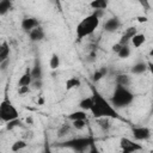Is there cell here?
<instances>
[{
  "label": "cell",
  "instance_id": "obj_9",
  "mask_svg": "<svg viewBox=\"0 0 153 153\" xmlns=\"http://www.w3.org/2000/svg\"><path fill=\"white\" fill-rule=\"evenodd\" d=\"M39 26V22L38 19L33 18V17H29V18H24L22 20V29L25 31V32H30L32 29Z\"/></svg>",
  "mask_w": 153,
  "mask_h": 153
},
{
  "label": "cell",
  "instance_id": "obj_6",
  "mask_svg": "<svg viewBox=\"0 0 153 153\" xmlns=\"http://www.w3.org/2000/svg\"><path fill=\"white\" fill-rule=\"evenodd\" d=\"M131 134L136 141H145L151 137V130L147 127H134Z\"/></svg>",
  "mask_w": 153,
  "mask_h": 153
},
{
  "label": "cell",
  "instance_id": "obj_3",
  "mask_svg": "<svg viewBox=\"0 0 153 153\" xmlns=\"http://www.w3.org/2000/svg\"><path fill=\"white\" fill-rule=\"evenodd\" d=\"M133 100H134V93L127 86L116 85L114 93L111 96V99H110V102L116 109L128 106L133 103Z\"/></svg>",
  "mask_w": 153,
  "mask_h": 153
},
{
  "label": "cell",
  "instance_id": "obj_11",
  "mask_svg": "<svg viewBox=\"0 0 153 153\" xmlns=\"http://www.w3.org/2000/svg\"><path fill=\"white\" fill-rule=\"evenodd\" d=\"M44 36H45V32H44V30H43V27L41 25L37 26V27H35V29H32L29 32V37H30V39L32 42H39V41H42L44 38Z\"/></svg>",
  "mask_w": 153,
  "mask_h": 153
},
{
  "label": "cell",
  "instance_id": "obj_4",
  "mask_svg": "<svg viewBox=\"0 0 153 153\" xmlns=\"http://www.w3.org/2000/svg\"><path fill=\"white\" fill-rule=\"evenodd\" d=\"M19 117V112L17 108L12 104V102L8 98H5L0 103V118L4 123H7L10 121L17 120Z\"/></svg>",
  "mask_w": 153,
  "mask_h": 153
},
{
  "label": "cell",
  "instance_id": "obj_21",
  "mask_svg": "<svg viewBox=\"0 0 153 153\" xmlns=\"http://www.w3.org/2000/svg\"><path fill=\"white\" fill-rule=\"evenodd\" d=\"M26 146H27V143H26L24 140H17V141H14V142L12 143L11 151H12V152H19V151L24 149Z\"/></svg>",
  "mask_w": 153,
  "mask_h": 153
},
{
  "label": "cell",
  "instance_id": "obj_17",
  "mask_svg": "<svg viewBox=\"0 0 153 153\" xmlns=\"http://www.w3.org/2000/svg\"><path fill=\"white\" fill-rule=\"evenodd\" d=\"M130 42H131V44L134 45V48H140V47L146 42V35L137 32V33L131 38Z\"/></svg>",
  "mask_w": 153,
  "mask_h": 153
},
{
  "label": "cell",
  "instance_id": "obj_7",
  "mask_svg": "<svg viewBox=\"0 0 153 153\" xmlns=\"http://www.w3.org/2000/svg\"><path fill=\"white\" fill-rule=\"evenodd\" d=\"M66 143H67V146H71L75 151H84L87 148V146L91 143V141L86 137H78V139H74V140L68 141Z\"/></svg>",
  "mask_w": 153,
  "mask_h": 153
},
{
  "label": "cell",
  "instance_id": "obj_14",
  "mask_svg": "<svg viewBox=\"0 0 153 153\" xmlns=\"http://www.w3.org/2000/svg\"><path fill=\"white\" fill-rule=\"evenodd\" d=\"M10 59V44L4 41L0 45V62Z\"/></svg>",
  "mask_w": 153,
  "mask_h": 153
},
{
  "label": "cell",
  "instance_id": "obj_26",
  "mask_svg": "<svg viewBox=\"0 0 153 153\" xmlns=\"http://www.w3.org/2000/svg\"><path fill=\"white\" fill-rule=\"evenodd\" d=\"M97 122H98V126L103 129V130H108L111 124H110V121H109V117H100V118H97Z\"/></svg>",
  "mask_w": 153,
  "mask_h": 153
},
{
  "label": "cell",
  "instance_id": "obj_1",
  "mask_svg": "<svg viewBox=\"0 0 153 153\" xmlns=\"http://www.w3.org/2000/svg\"><path fill=\"white\" fill-rule=\"evenodd\" d=\"M92 108H91V114L94 118H100V117H109V118H120V114L117 109L112 105L110 100L103 97L96 88H92Z\"/></svg>",
  "mask_w": 153,
  "mask_h": 153
},
{
  "label": "cell",
  "instance_id": "obj_22",
  "mask_svg": "<svg viewBox=\"0 0 153 153\" xmlns=\"http://www.w3.org/2000/svg\"><path fill=\"white\" fill-rule=\"evenodd\" d=\"M49 67L53 69V71H55V69H57L59 67H60V56L57 55V54H53L51 55V57H50V60H49Z\"/></svg>",
  "mask_w": 153,
  "mask_h": 153
},
{
  "label": "cell",
  "instance_id": "obj_37",
  "mask_svg": "<svg viewBox=\"0 0 153 153\" xmlns=\"http://www.w3.org/2000/svg\"><path fill=\"white\" fill-rule=\"evenodd\" d=\"M149 56L151 57H153V47L151 48V50H149Z\"/></svg>",
  "mask_w": 153,
  "mask_h": 153
},
{
  "label": "cell",
  "instance_id": "obj_23",
  "mask_svg": "<svg viewBox=\"0 0 153 153\" xmlns=\"http://www.w3.org/2000/svg\"><path fill=\"white\" fill-rule=\"evenodd\" d=\"M12 8V0H1L0 1V13L4 16Z\"/></svg>",
  "mask_w": 153,
  "mask_h": 153
},
{
  "label": "cell",
  "instance_id": "obj_19",
  "mask_svg": "<svg viewBox=\"0 0 153 153\" xmlns=\"http://www.w3.org/2000/svg\"><path fill=\"white\" fill-rule=\"evenodd\" d=\"M131 82V79L128 74H120L116 76V85H122V86H129Z\"/></svg>",
  "mask_w": 153,
  "mask_h": 153
},
{
  "label": "cell",
  "instance_id": "obj_24",
  "mask_svg": "<svg viewBox=\"0 0 153 153\" xmlns=\"http://www.w3.org/2000/svg\"><path fill=\"white\" fill-rule=\"evenodd\" d=\"M31 74L33 76V79H42V67H41L39 62H36V65L31 68Z\"/></svg>",
  "mask_w": 153,
  "mask_h": 153
},
{
  "label": "cell",
  "instance_id": "obj_35",
  "mask_svg": "<svg viewBox=\"0 0 153 153\" xmlns=\"http://www.w3.org/2000/svg\"><path fill=\"white\" fill-rule=\"evenodd\" d=\"M68 130H69V128H68L67 126H63V127L61 128V130L59 131V133H60L59 135H60V136H63L65 134H67V131H68Z\"/></svg>",
  "mask_w": 153,
  "mask_h": 153
},
{
  "label": "cell",
  "instance_id": "obj_31",
  "mask_svg": "<svg viewBox=\"0 0 153 153\" xmlns=\"http://www.w3.org/2000/svg\"><path fill=\"white\" fill-rule=\"evenodd\" d=\"M122 47H123V44H121L120 42H117L116 44H114V45H112V51L117 54V53L121 50V48H122Z\"/></svg>",
  "mask_w": 153,
  "mask_h": 153
},
{
  "label": "cell",
  "instance_id": "obj_10",
  "mask_svg": "<svg viewBox=\"0 0 153 153\" xmlns=\"http://www.w3.org/2000/svg\"><path fill=\"white\" fill-rule=\"evenodd\" d=\"M121 26V22L117 17H112L110 19H108L104 25H103V29L106 31V32H115L116 30H118Z\"/></svg>",
  "mask_w": 153,
  "mask_h": 153
},
{
  "label": "cell",
  "instance_id": "obj_12",
  "mask_svg": "<svg viewBox=\"0 0 153 153\" xmlns=\"http://www.w3.org/2000/svg\"><path fill=\"white\" fill-rule=\"evenodd\" d=\"M32 81H33V76L31 74V68H27L26 72L19 78L18 86H31Z\"/></svg>",
  "mask_w": 153,
  "mask_h": 153
},
{
  "label": "cell",
  "instance_id": "obj_25",
  "mask_svg": "<svg viewBox=\"0 0 153 153\" xmlns=\"http://www.w3.org/2000/svg\"><path fill=\"white\" fill-rule=\"evenodd\" d=\"M130 48H129V45L128 44H124L122 48H121V50L117 53V56L120 57V59H127V57H129V55H130Z\"/></svg>",
  "mask_w": 153,
  "mask_h": 153
},
{
  "label": "cell",
  "instance_id": "obj_16",
  "mask_svg": "<svg viewBox=\"0 0 153 153\" xmlns=\"http://www.w3.org/2000/svg\"><path fill=\"white\" fill-rule=\"evenodd\" d=\"M67 118L69 121H75V120H86L87 118V115H86V111L85 110H76V111H73L71 112L69 115H67Z\"/></svg>",
  "mask_w": 153,
  "mask_h": 153
},
{
  "label": "cell",
  "instance_id": "obj_13",
  "mask_svg": "<svg viewBox=\"0 0 153 153\" xmlns=\"http://www.w3.org/2000/svg\"><path fill=\"white\" fill-rule=\"evenodd\" d=\"M109 5V0H91L90 1V7L94 11V10H102L105 11L108 8Z\"/></svg>",
  "mask_w": 153,
  "mask_h": 153
},
{
  "label": "cell",
  "instance_id": "obj_15",
  "mask_svg": "<svg viewBox=\"0 0 153 153\" xmlns=\"http://www.w3.org/2000/svg\"><path fill=\"white\" fill-rule=\"evenodd\" d=\"M81 86V81L79 78L76 76H71L69 79H67L66 81V90L69 91V90H73V88H78Z\"/></svg>",
  "mask_w": 153,
  "mask_h": 153
},
{
  "label": "cell",
  "instance_id": "obj_5",
  "mask_svg": "<svg viewBox=\"0 0 153 153\" xmlns=\"http://www.w3.org/2000/svg\"><path fill=\"white\" fill-rule=\"evenodd\" d=\"M120 147L123 152H127V153H131V152H137V151H142L143 147L137 143L136 141L129 139V137H122L120 140Z\"/></svg>",
  "mask_w": 153,
  "mask_h": 153
},
{
  "label": "cell",
  "instance_id": "obj_33",
  "mask_svg": "<svg viewBox=\"0 0 153 153\" xmlns=\"http://www.w3.org/2000/svg\"><path fill=\"white\" fill-rule=\"evenodd\" d=\"M10 63V59H7V60H5V61H1L0 62V69L4 72L6 68H7V65Z\"/></svg>",
  "mask_w": 153,
  "mask_h": 153
},
{
  "label": "cell",
  "instance_id": "obj_39",
  "mask_svg": "<svg viewBox=\"0 0 153 153\" xmlns=\"http://www.w3.org/2000/svg\"><path fill=\"white\" fill-rule=\"evenodd\" d=\"M55 1H57V2H59V0H55Z\"/></svg>",
  "mask_w": 153,
  "mask_h": 153
},
{
  "label": "cell",
  "instance_id": "obj_38",
  "mask_svg": "<svg viewBox=\"0 0 153 153\" xmlns=\"http://www.w3.org/2000/svg\"><path fill=\"white\" fill-rule=\"evenodd\" d=\"M152 111H153V102H152Z\"/></svg>",
  "mask_w": 153,
  "mask_h": 153
},
{
  "label": "cell",
  "instance_id": "obj_18",
  "mask_svg": "<svg viewBox=\"0 0 153 153\" xmlns=\"http://www.w3.org/2000/svg\"><path fill=\"white\" fill-rule=\"evenodd\" d=\"M146 71H147V62H143V61L137 62L131 67V73L134 74H142Z\"/></svg>",
  "mask_w": 153,
  "mask_h": 153
},
{
  "label": "cell",
  "instance_id": "obj_20",
  "mask_svg": "<svg viewBox=\"0 0 153 153\" xmlns=\"http://www.w3.org/2000/svg\"><path fill=\"white\" fill-rule=\"evenodd\" d=\"M92 104H93L92 97H85V98H82V99L79 102V108H80L81 110L90 111L91 108H92Z\"/></svg>",
  "mask_w": 153,
  "mask_h": 153
},
{
  "label": "cell",
  "instance_id": "obj_28",
  "mask_svg": "<svg viewBox=\"0 0 153 153\" xmlns=\"http://www.w3.org/2000/svg\"><path fill=\"white\" fill-rule=\"evenodd\" d=\"M105 74H106V68H102L99 71H96L94 74H93V80L94 81H99L103 76H105Z\"/></svg>",
  "mask_w": 153,
  "mask_h": 153
},
{
  "label": "cell",
  "instance_id": "obj_2",
  "mask_svg": "<svg viewBox=\"0 0 153 153\" xmlns=\"http://www.w3.org/2000/svg\"><path fill=\"white\" fill-rule=\"evenodd\" d=\"M100 24V18L96 13H91L82 18L75 27V37L78 41H82L85 37L92 35L99 26Z\"/></svg>",
  "mask_w": 153,
  "mask_h": 153
},
{
  "label": "cell",
  "instance_id": "obj_27",
  "mask_svg": "<svg viewBox=\"0 0 153 153\" xmlns=\"http://www.w3.org/2000/svg\"><path fill=\"white\" fill-rule=\"evenodd\" d=\"M72 124H73V127H74L75 129L81 130V129H84L85 126H86V120H75V121H72Z\"/></svg>",
  "mask_w": 153,
  "mask_h": 153
},
{
  "label": "cell",
  "instance_id": "obj_30",
  "mask_svg": "<svg viewBox=\"0 0 153 153\" xmlns=\"http://www.w3.org/2000/svg\"><path fill=\"white\" fill-rule=\"evenodd\" d=\"M29 92H30V86H19V88H18V93L20 96H24Z\"/></svg>",
  "mask_w": 153,
  "mask_h": 153
},
{
  "label": "cell",
  "instance_id": "obj_29",
  "mask_svg": "<svg viewBox=\"0 0 153 153\" xmlns=\"http://www.w3.org/2000/svg\"><path fill=\"white\" fill-rule=\"evenodd\" d=\"M42 85H43L42 79H33V81H32V84H31V86H32L35 90L41 88V87H42Z\"/></svg>",
  "mask_w": 153,
  "mask_h": 153
},
{
  "label": "cell",
  "instance_id": "obj_8",
  "mask_svg": "<svg viewBox=\"0 0 153 153\" xmlns=\"http://www.w3.org/2000/svg\"><path fill=\"white\" fill-rule=\"evenodd\" d=\"M137 33V29L135 27V26H129V27H127L126 30H124V32L122 33V36H121V38H120V43L121 44H128L130 41H131V38L135 36Z\"/></svg>",
  "mask_w": 153,
  "mask_h": 153
},
{
  "label": "cell",
  "instance_id": "obj_34",
  "mask_svg": "<svg viewBox=\"0 0 153 153\" xmlns=\"http://www.w3.org/2000/svg\"><path fill=\"white\" fill-rule=\"evenodd\" d=\"M136 20H137L139 23H147V22H148V18H147L146 16H139V17L136 18Z\"/></svg>",
  "mask_w": 153,
  "mask_h": 153
},
{
  "label": "cell",
  "instance_id": "obj_32",
  "mask_svg": "<svg viewBox=\"0 0 153 153\" xmlns=\"http://www.w3.org/2000/svg\"><path fill=\"white\" fill-rule=\"evenodd\" d=\"M139 2H140V5H141L146 11L149 10V2H148V0H139Z\"/></svg>",
  "mask_w": 153,
  "mask_h": 153
},
{
  "label": "cell",
  "instance_id": "obj_36",
  "mask_svg": "<svg viewBox=\"0 0 153 153\" xmlns=\"http://www.w3.org/2000/svg\"><path fill=\"white\" fill-rule=\"evenodd\" d=\"M147 71H149V73L153 76V62L152 61H147Z\"/></svg>",
  "mask_w": 153,
  "mask_h": 153
}]
</instances>
